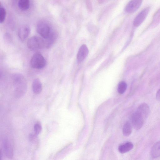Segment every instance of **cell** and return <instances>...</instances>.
Instances as JSON below:
<instances>
[{
    "instance_id": "1",
    "label": "cell",
    "mask_w": 160,
    "mask_h": 160,
    "mask_svg": "<svg viewBox=\"0 0 160 160\" xmlns=\"http://www.w3.org/2000/svg\"><path fill=\"white\" fill-rule=\"evenodd\" d=\"M14 87V94L17 98L23 96L27 90L26 81L23 75L20 74H15L12 77Z\"/></svg>"
},
{
    "instance_id": "2",
    "label": "cell",
    "mask_w": 160,
    "mask_h": 160,
    "mask_svg": "<svg viewBox=\"0 0 160 160\" xmlns=\"http://www.w3.org/2000/svg\"><path fill=\"white\" fill-rule=\"evenodd\" d=\"M28 47L31 50H37L46 47L45 39L37 36H33L27 41Z\"/></svg>"
},
{
    "instance_id": "3",
    "label": "cell",
    "mask_w": 160,
    "mask_h": 160,
    "mask_svg": "<svg viewBox=\"0 0 160 160\" xmlns=\"http://www.w3.org/2000/svg\"><path fill=\"white\" fill-rule=\"evenodd\" d=\"M36 30L38 33L45 39L48 38L52 34L49 24L44 21H40L38 22Z\"/></svg>"
},
{
    "instance_id": "4",
    "label": "cell",
    "mask_w": 160,
    "mask_h": 160,
    "mask_svg": "<svg viewBox=\"0 0 160 160\" xmlns=\"http://www.w3.org/2000/svg\"><path fill=\"white\" fill-rule=\"evenodd\" d=\"M46 61L42 55L39 52L34 53L31 58L30 64L31 67L37 69H42L46 65Z\"/></svg>"
},
{
    "instance_id": "5",
    "label": "cell",
    "mask_w": 160,
    "mask_h": 160,
    "mask_svg": "<svg viewBox=\"0 0 160 160\" xmlns=\"http://www.w3.org/2000/svg\"><path fill=\"white\" fill-rule=\"evenodd\" d=\"M144 120L136 111L133 113L131 118V123L132 126L137 130L140 129L143 125Z\"/></svg>"
},
{
    "instance_id": "6",
    "label": "cell",
    "mask_w": 160,
    "mask_h": 160,
    "mask_svg": "<svg viewBox=\"0 0 160 160\" xmlns=\"http://www.w3.org/2000/svg\"><path fill=\"white\" fill-rule=\"evenodd\" d=\"M149 11V8H146L141 11L136 16L133 21V25L136 27L139 26L144 21Z\"/></svg>"
},
{
    "instance_id": "7",
    "label": "cell",
    "mask_w": 160,
    "mask_h": 160,
    "mask_svg": "<svg viewBox=\"0 0 160 160\" xmlns=\"http://www.w3.org/2000/svg\"><path fill=\"white\" fill-rule=\"evenodd\" d=\"M136 111L145 120L149 116L150 108L147 103L145 102L142 103L138 106Z\"/></svg>"
},
{
    "instance_id": "8",
    "label": "cell",
    "mask_w": 160,
    "mask_h": 160,
    "mask_svg": "<svg viewBox=\"0 0 160 160\" xmlns=\"http://www.w3.org/2000/svg\"><path fill=\"white\" fill-rule=\"evenodd\" d=\"M3 143L4 151L5 155L7 158H12L13 155V151L9 140L7 138H6L3 140Z\"/></svg>"
},
{
    "instance_id": "9",
    "label": "cell",
    "mask_w": 160,
    "mask_h": 160,
    "mask_svg": "<svg viewBox=\"0 0 160 160\" xmlns=\"http://www.w3.org/2000/svg\"><path fill=\"white\" fill-rule=\"evenodd\" d=\"M142 3L141 0H132L127 5L125 10L128 12H133L137 10L140 7Z\"/></svg>"
},
{
    "instance_id": "10",
    "label": "cell",
    "mask_w": 160,
    "mask_h": 160,
    "mask_svg": "<svg viewBox=\"0 0 160 160\" xmlns=\"http://www.w3.org/2000/svg\"><path fill=\"white\" fill-rule=\"evenodd\" d=\"M88 50L87 46L85 44L82 45L80 48L77 55L78 62H80L82 61L87 56Z\"/></svg>"
},
{
    "instance_id": "11",
    "label": "cell",
    "mask_w": 160,
    "mask_h": 160,
    "mask_svg": "<svg viewBox=\"0 0 160 160\" xmlns=\"http://www.w3.org/2000/svg\"><path fill=\"white\" fill-rule=\"evenodd\" d=\"M30 32V29L28 26H22L18 30V36L21 40L23 41L28 37Z\"/></svg>"
},
{
    "instance_id": "12",
    "label": "cell",
    "mask_w": 160,
    "mask_h": 160,
    "mask_svg": "<svg viewBox=\"0 0 160 160\" xmlns=\"http://www.w3.org/2000/svg\"><path fill=\"white\" fill-rule=\"evenodd\" d=\"M150 155L153 158L160 157V141L156 142L152 146L150 151Z\"/></svg>"
},
{
    "instance_id": "13",
    "label": "cell",
    "mask_w": 160,
    "mask_h": 160,
    "mask_svg": "<svg viewBox=\"0 0 160 160\" xmlns=\"http://www.w3.org/2000/svg\"><path fill=\"white\" fill-rule=\"evenodd\" d=\"M32 89L33 92L35 94H39L41 92L42 84L38 78H36L33 80L32 83Z\"/></svg>"
},
{
    "instance_id": "14",
    "label": "cell",
    "mask_w": 160,
    "mask_h": 160,
    "mask_svg": "<svg viewBox=\"0 0 160 160\" xmlns=\"http://www.w3.org/2000/svg\"><path fill=\"white\" fill-rule=\"evenodd\" d=\"M133 147L132 143L128 142L120 145L118 148V150L120 153H124L130 151Z\"/></svg>"
},
{
    "instance_id": "15",
    "label": "cell",
    "mask_w": 160,
    "mask_h": 160,
    "mask_svg": "<svg viewBox=\"0 0 160 160\" xmlns=\"http://www.w3.org/2000/svg\"><path fill=\"white\" fill-rule=\"evenodd\" d=\"M132 126L130 121H127L124 124L123 129L122 133L124 135L126 136H129L132 131Z\"/></svg>"
},
{
    "instance_id": "16",
    "label": "cell",
    "mask_w": 160,
    "mask_h": 160,
    "mask_svg": "<svg viewBox=\"0 0 160 160\" xmlns=\"http://www.w3.org/2000/svg\"><path fill=\"white\" fill-rule=\"evenodd\" d=\"M18 4L20 9L25 11L29 8L30 1L29 0H20L18 2Z\"/></svg>"
},
{
    "instance_id": "17",
    "label": "cell",
    "mask_w": 160,
    "mask_h": 160,
    "mask_svg": "<svg viewBox=\"0 0 160 160\" xmlns=\"http://www.w3.org/2000/svg\"><path fill=\"white\" fill-rule=\"evenodd\" d=\"M127 88V84L125 82H121L118 84V93L120 94H122L126 91Z\"/></svg>"
},
{
    "instance_id": "18",
    "label": "cell",
    "mask_w": 160,
    "mask_h": 160,
    "mask_svg": "<svg viewBox=\"0 0 160 160\" xmlns=\"http://www.w3.org/2000/svg\"><path fill=\"white\" fill-rule=\"evenodd\" d=\"M6 11L4 8L0 5V22L2 23L3 22L5 18Z\"/></svg>"
},
{
    "instance_id": "19",
    "label": "cell",
    "mask_w": 160,
    "mask_h": 160,
    "mask_svg": "<svg viewBox=\"0 0 160 160\" xmlns=\"http://www.w3.org/2000/svg\"><path fill=\"white\" fill-rule=\"evenodd\" d=\"M34 128L35 133L38 135L40 133L42 130L41 124L39 122H37L34 124Z\"/></svg>"
},
{
    "instance_id": "20",
    "label": "cell",
    "mask_w": 160,
    "mask_h": 160,
    "mask_svg": "<svg viewBox=\"0 0 160 160\" xmlns=\"http://www.w3.org/2000/svg\"><path fill=\"white\" fill-rule=\"evenodd\" d=\"M38 135L35 133H30L29 136L30 141L32 143H35L38 141Z\"/></svg>"
},
{
    "instance_id": "21",
    "label": "cell",
    "mask_w": 160,
    "mask_h": 160,
    "mask_svg": "<svg viewBox=\"0 0 160 160\" xmlns=\"http://www.w3.org/2000/svg\"><path fill=\"white\" fill-rule=\"evenodd\" d=\"M156 98L157 101H160V88L158 90L156 93Z\"/></svg>"
}]
</instances>
